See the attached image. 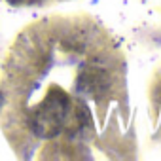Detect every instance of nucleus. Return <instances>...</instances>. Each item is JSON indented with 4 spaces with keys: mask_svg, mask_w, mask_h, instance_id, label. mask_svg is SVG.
<instances>
[{
    "mask_svg": "<svg viewBox=\"0 0 161 161\" xmlns=\"http://www.w3.org/2000/svg\"><path fill=\"white\" fill-rule=\"evenodd\" d=\"M70 112V99L64 91L53 87L36 106L31 118V127L40 138H51L63 131Z\"/></svg>",
    "mask_w": 161,
    "mask_h": 161,
    "instance_id": "f257e3e1",
    "label": "nucleus"
},
{
    "mask_svg": "<svg viewBox=\"0 0 161 161\" xmlns=\"http://www.w3.org/2000/svg\"><path fill=\"white\" fill-rule=\"evenodd\" d=\"M10 2H17V0H10Z\"/></svg>",
    "mask_w": 161,
    "mask_h": 161,
    "instance_id": "f03ea898",
    "label": "nucleus"
}]
</instances>
